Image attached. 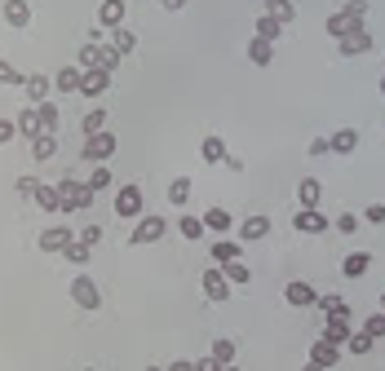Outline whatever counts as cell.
Wrapping results in <instances>:
<instances>
[{
    "label": "cell",
    "instance_id": "6da1fadb",
    "mask_svg": "<svg viewBox=\"0 0 385 371\" xmlns=\"http://www.w3.org/2000/svg\"><path fill=\"white\" fill-rule=\"evenodd\" d=\"M58 195H62V212H71V208H89L93 204V190H89V181H58Z\"/></svg>",
    "mask_w": 385,
    "mask_h": 371
},
{
    "label": "cell",
    "instance_id": "7a4b0ae2",
    "mask_svg": "<svg viewBox=\"0 0 385 371\" xmlns=\"http://www.w3.org/2000/svg\"><path fill=\"white\" fill-rule=\"evenodd\" d=\"M71 300L80 310H97L102 305V288H97L89 274H80V279H71Z\"/></svg>",
    "mask_w": 385,
    "mask_h": 371
},
{
    "label": "cell",
    "instance_id": "3957f363",
    "mask_svg": "<svg viewBox=\"0 0 385 371\" xmlns=\"http://www.w3.org/2000/svg\"><path fill=\"white\" fill-rule=\"evenodd\" d=\"M169 234V221L164 217H138V230H133V248L138 243H160Z\"/></svg>",
    "mask_w": 385,
    "mask_h": 371
},
{
    "label": "cell",
    "instance_id": "277c9868",
    "mask_svg": "<svg viewBox=\"0 0 385 371\" xmlns=\"http://www.w3.org/2000/svg\"><path fill=\"white\" fill-rule=\"evenodd\" d=\"M111 155H115V138H111L107 128H102V133H93V138L85 142V159H89V164H107Z\"/></svg>",
    "mask_w": 385,
    "mask_h": 371
},
{
    "label": "cell",
    "instance_id": "5b68a950",
    "mask_svg": "<svg viewBox=\"0 0 385 371\" xmlns=\"http://www.w3.org/2000/svg\"><path fill=\"white\" fill-rule=\"evenodd\" d=\"M204 296H208V300H226V296H230V279H226L222 265H208V269H204Z\"/></svg>",
    "mask_w": 385,
    "mask_h": 371
},
{
    "label": "cell",
    "instance_id": "8992f818",
    "mask_svg": "<svg viewBox=\"0 0 385 371\" xmlns=\"http://www.w3.org/2000/svg\"><path fill=\"white\" fill-rule=\"evenodd\" d=\"M115 212L120 217H142V186H120V195H115Z\"/></svg>",
    "mask_w": 385,
    "mask_h": 371
},
{
    "label": "cell",
    "instance_id": "52a82bcc",
    "mask_svg": "<svg viewBox=\"0 0 385 371\" xmlns=\"http://www.w3.org/2000/svg\"><path fill=\"white\" fill-rule=\"evenodd\" d=\"M283 300H288V305H297V310H306V305H314V300H319V292H314L306 279H292L288 288H283Z\"/></svg>",
    "mask_w": 385,
    "mask_h": 371
},
{
    "label": "cell",
    "instance_id": "ba28073f",
    "mask_svg": "<svg viewBox=\"0 0 385 371\" xmlns=\"http://www.w3.org/2000/svg\"><path fill=\"white\" fill-rule=\"evenodd\" d=\"M310 363H319L324 371H328V367H337V363H341V345H332L328 336H319V341L310 345Z\"/></svg>",
    "mask_w": 385,
    "mask_h": 371
},
{
    "label": "cell",
    "instance_id": "9c48e42d",
    "mask_svg": "<svg viewBox=\"0 0 385 371\" xmlns=\"http://www.w3.org/2000/svg\"><path fill=\"white\" fill-rule=\"evenodd\" d=\"M324 336H328L332 345H345L350 336H355V332H350V310H341V314H328V323H324Z\"/></svg>",
    "mask_w": 385,
    "mask_h": 371
},
{
    "label": "cell",
    "instance_id": "30bf717a",
    "mask_svg": "<svg viewBox=\"0 0 385 371\" xmlns=\"http://www.w3.org/2000/svg\"><path fill=\"white\" fill-rule=\"evenodd\" d=\"M292 226H297L301 234H324V230H328V217H324L319 208H301V212L292 217Z\"/></svg>",
    "mask_w": 385,
    "mask_h": 371
},
{
    "label": "cell",
    "instance_id": "8fae6325",
    "mask_svg": "<svg viewBox=\"0 0 385 371\" xmlns=\"http://www.w3.org/2000/svg\"><path fill=\"white\" fill-rule=\"evenodd\" d=\"M337 49H341L345 58H359V54H367V49H372V36H367L363 27H355L350 36H341V40H337Z\"/></svg>",
    "mask_w": 385,
    "mask_h": 371
},
{
    "label": "cell",
    "instance_id": "7c38bea8",
    "mask_svg": "<svg viewBox=\"0 0 385 371\" xmlns=\"http://www.w3.org/2000/svg\"><path fill=\"white\" fill-rule=\"evenodd\" d=\"M107 89H111V71H102V66H97V71H85V84H80L85 97H102Z\"/></svg>",
    "mask_w": 385,
    "mask_h": 371
},
{
    "label": "cell",
    "instance_id": "4fadbf2b",
    "mask_svg": "<svg viewBox=\"0 0 385 371\" xmlns=\"http://www.w3.org/2000/svg\"><path fill=\"white\" fill-rule=\"evenodd\" d=\"M80 84H85V66H62L54 75V89H62V93H80Z\"/></svg>",
    "mask_w": 385,
    "mask_h": 371
},
{
    "label": "cell",
    "instance_id": "5bb4252c",
    "mask_svg": "<svg viewBox=\"0 0 385 371\" xmlns=\"http://www.w3.org/2000/svg\"><path fill=\"white\" fill-rule=\"evenodd\" d=\"M266 234H271V217H244V226H239V239L244 243L266 239Z\"/></svg>",
    "mask_w": 385,
    "mask_h": 371
},
{
    "label": "cell",
    "instance_id": "9a60e30c",
    "mask_svg": "<svg viewBox=\"0 0 385 371\" xmlns=\"http://www.w3.org/2000/svg\"><path fill=\"white\" fill-rule=\"evenodd\" d=\"M66 243H71V230H66V226H49L40 234V252H62Z\"/></svg>",
    "mask_w": 385,
    "mask_h": 371
},
{
    "label": "cell",
    "instance_id": "2e32d148",
    "mask_svg": "<svg viewBox=\"0 0 385 371\" xmlns=\"http://www.w3.org/2000/svg\"><path fill=\"white\" fill-rule=\"evenodd\" d=\"M97 23L115 31V27L124 23V0H102V5H97Z\"/></svg>",
    "mask_w": 385,
    "mask_h": 371
},
{
    "label": "cell",
    "instance_id": "e0dca14e",
    "mask_svg": "<svg viewBox=\"0 0 385 371\" xmlns=\"http://www.w3.org/2000/svg\"><path fill=\"white\" fill-rule=\"evenodd\" d=\"M297 199H301V208H319V199H324V186H319V177H306L297 186Z\"/></svg>",
    "mask_w": 385,
    "mask_h": 371
},
{
    "label": "cell",
    "instance_id": "ac0fdd59",
    "mask_svg": "<svg viewBox=\"0 0 385 371\" xmlns=\"http://www.w3.org/2000/svg\"><path fill=\"white\" fill-rule=\"evenodd\" d=\"M199 155H204V164H226V142L217 138V133H208V138L199 142Z\"/></svg>",
    "mask_w": 385,
    "mask_h": 371
},
{
    "label": "cell",
    "instance_id": "d6986e66",
    "mask_svg": "<svg viewBox=\"0 0 385 371\" xmlns=\"http://www.w3.org/2000/svg\"><path fill=\"white\" fill-rule=\"evenodd\" d=\"M271 58H275V44H271V40H261V36H253V40H248V62L271 66Z\"/></svg>",
    "mask_w": 385,
    "mask_h": 371
},
{
    "label": "cell",
    "instance_id": "ffe728a7",
    "mask_svg": "<svg viewBox=\"0 0 385 371\" xmlns=\"http://www.w3.org/2000/svg\"><path fill=\"white\" fill-rule=\"evenodd\" d=\"M5 23L9 27H27L31 23V5L27 0H5Z\"/></svg>",
    "mask_w": 385,
    "mask_h": 371
},
{
    "label": "cell",
    "instance_id": "44dd1931",
    "mask_svg": "<svg viewBox=\"0 0 385 371\" xmlns=\"http://www.w3.org/2000/svg\"><path fill=\"white\" fill-rule=\"evenodd\" d=\"M328 142H332V155H350V150L359 146V133H355V128H337Z\"/></svg>",
    "mask_w": 385,
    "mask_h": 371
},
{
    "label": "cell",
    "instance_id": "7402d4cb",
    "mask_svg": "<svg viewBox=\"0 0 385 371\" xmlns=\"http://www.w3.org/2000/svg\"><path fill=\"white\" fill-rule=\"evenodd\" d=\"M102 54H107V44L85 40V49H80V66H85V71H97V66H102Z\"/></svg>",
    "mask_w": 385,
    "mask_h": 371
},
{
    "label": "cell",
    "instance_id": "603a6c76",
    "mask_svg": "<svg viewBox=\"0 0 385 371\" xmlns=\"http://www.w3.org/2000/svg\"><path fill=\"white\" fill-rule=\"evenodd\" d=\"M36 204L45 208V212H62V195H58V186H36Z\"/></svg>",
    "mask_w": 385,
    "mask_h": 371
},
{
    "label": "cell",
    "instance_id": "cb8c5ba5",
    "mask_svg": "<svg viewBox=\"0 0 385 371\" xmlns=\"http://www.w3.org/2000/svg\"><path fill=\"white\" fill-rule=\"evenodd\" d=\"M367 265H372V257H367V252H350V257L341 261V274H345V279H359V274H367Z\"/></svg>",
    "mask_w": 385,
    "mask_h": 371
},
{
    "label": "cell",
    "instance_id": "d4e9b609",
    "mask_svg": "<svg viewBox=\"0 0 385 371\" xmlns=\"http://www.w3.org/2000/svg\"><path fill=\"white\" fill-rule=\"evenodd\" d=\"M239 257H244V252H239V243H235V239H217V243H213V261H217V265L239 261Z\"/></svg>",
    "mask_w": 385,
    "mask_h": 371
},
{
    "label": "cell",
    "instance_id": "484cf974",
    "mask_svg": "<svg viewBox=\"0 0 385 371\" xmlns=\"http://www.w3.org/2000/svg\"><path fill=\"white\" fill-rule=\"evenodd\" d=\"M49 84H54V80H49V75H27L23 80V89H27V97H31V102H45V93H49Z\"/></svg>",
    "mask_w": 385,
    "mask_h": 371
},
{
    "label": "cell",
    "instance_id": "4316f807",
    "mask_svg": "<svg viewBox=\"0 0 385 371\" xmlns=\"http://www.w3.org/2000/svg\"><path fill=\"white\" fill-rule=\"evenodd\" d=\"M204 230H208L204 217H182V221H177V234H182V239H191V243L204 239Z\"/></svg>",
    "mask_w": 385,
    "mask_h": 371
},
{
    "label": "cell",
    "instance_id": "83f0119b",
    "mask_svg": "<svg viewBox=\"0 0 385 371\" xmlns=\"http://www.w3.org/2000/svg\"><path fill=\"white\" fill-rule=\"evenodd\" d=\"M54 150H58V138H54V133L31 138V155H36V159H54Z\"/></svg>",
    "mask_w": 385,
    "mask_h": 371
},
{
    "label": "cell",
    "instance_id": "f1b7e54d",
    "mask_svg": "<svg viewBox=\"0 0 385 371\" xmlns=\"http://www.w3.org/2000/svg\"><path fill=\"white\" fill-rule=\"evenodd\" d=\"M266 13H271V18H279L283 27H288V23L297 18V5H292V0H271V5H266Z\"/></svg>",
    "mask_w": 385,
    "mask_h": 371
},
{
    "label": "cell",
    "instance_id": "f546056e",
    "mask_svg": "<svg viewBox=\"0 0 385 371\" xmlns=\"http://www.w3.org/2000/svg\"><path fill=\"white\" fill-rule=\"evenodd\" d=\"M18 133H27V138H40V115H36V107H27L23 115H18Z\"/></svg>",
    "mask_w": 385,
    "mask_h": 371
},
{
    "label": "cell",
    "instance_id": "4dcf8cb0",
    "mask_svg": "<svg viewBox=\"0 0 385 371\" xmlns=\"http://www.w3.org/2000/svg\"><path fill=\"white\" fill-rule=\"evenodd\" d=\"M279 31H283V23L271 18V13H261V18H257V36H261V40H271V44H275V40H279Z\"/></svg>",
    "mask_w": 385,
    "mask_h": 371
},
{
    "label": "cell",
    "instance_id": "1f68e13d",
    "mask_svg": "<svg viewBox=\"0 0 385 371\" xmlns=\"http://www.w3.org/2000/svg\"><path fill=\"white\" fill-rule=\"evenodd\" d=\"M204 226L222 234V230H230L235 221H230V212H226V208H208V212H204Z\"/></svg>",
    "mask_w": 385,
    "mask_h": 371
},
{
    "label": "cell",
    "instance_id": "d6a6232c",
    "mask_svg": "<svg viewBox=\"0 0 385 371\" xmlns=\"http://www.w3.org/2000/svg\"><path fill=\"white\" fill-rule=\"evenodd\" d=\"M208 353H213V358L222 363V367H230V363H235V341H226V336H222V341H213Z\"/></svg>",
    "mask_w": 385,
    "mask_h": 371
},
{
    "label": "cell",
    "instance_id": "836d02e7",
    "mask_svg": "<svg viewBox=\"0 0 385 371\" xmlns=\"http://www.w3.org/2000/svg\"><path fill=\"white\" fill-rule=\"evenodd\" d=\"M107 186H111V168H107V164H93V173H89V190H93V195H102Z\"/></svg>",
    "mask_w": 385,
    "mask_h": 371
},
{
    "label": "cell",
    "instance_id": "e575fe53",
    "mask_svg": "<svg viewBox=\"0 0 385 371\" xmlns=\"http://www.w3.org/2000/svg\"><path fill=\"white\" fill-rule=\"evenodd\" d=\"M191 199V177H173L169 181V204H186Z\"/></svg>",
    "mask_w": 385,
    "mask_h": 371
},
{
    "label": "cell",
    "instance_id": "d590c367",
    "mask_svg": "<svg viewBox=\"0 0 385 371\" xmlns=\"http://www.w3.org/2000/svg\"><path fill=\"white\" fill-rule=\"evenodd\" d=\"M62 252H66V261H71V265H85L93 248H89V243H80V239H71V243H66Z\"/></svg>",
    "mask_w": 385,
    "mask_h": 371
},
{
    "label": "cell",
    "instance_id": "8d00e7d4",
    "mask_svg": "<svg viewBox=\"0 0 385 371\" xmlns=\"http://www.w3.org/2000/svg\"><path fill=\"white\" fill-rule=\"evenodd\" d=\"M222 269H226V279H230V283H248V279H253V269L244 265V257H239V261H226Z\"/></svg>",
    "mask_w": 385,
    "mask_h": 371
},
{
    "label": "cell",
    "instance_id": "74e56055",
    "mask_svg": "<svg viewBox=\"0 0 385 371\" xmlns=\"http://www.w3.org/2000/svg\"><path fill=\"white\" fill-rule=\"evenodd\" d=\"M36 115H40V128H45V133H54V128H58V107H54V102H40Z\"/></svg>",
    "mask_w": 385,
    "mask_h": 371
},
{
    "label": "cell",
    "instance_id": "f35d334b",
    "mask_svg": "<svg viewBox=\"0 0 385 371\" xmlns=\"http://www.w3.org/2000/svg\"><path fill=\"white\" fill-rule=\"evenodd\" d=\"M350 31H355V23H350L345 13H332V18H328V36L341 40V36H350Z\"/></svg>",
    "mask_w": 385,
    "mask_h": 371
},
{
    "label": "cell",
    "instance_id": "ab89813d",
    "mask_svg": "<svg viewBox=\"0 0 385 371\" xmlns=\"http://www.w3.org/2000/svg\"><path fill=\"white\" fill-rule=\"evenodd\" d=\"M111 49H120V54H133V49H138V36H133V31H124V27H115Z\"/></svg>",
    "mask_w": 385,
    "mask_h": 371
},
{
    "label": "cell",
    "instance_id": "60d3db41",
    "mask_svg": "<svg viewBox=\"0 0 385 371\" xmlns=\"http://www.w3.org/2000/svg\"><path fill=\"white\" fill-rule=\"evenodd\" d=\"M102 128H107V111H102V107H93V111L85 115V133L93 138V133H102Z\"/></svg>",
    "mask_w": 385,
    "mask_h": 371
},
{
    "label": "cell",
    "instance_id": "b9f144b4",
    "mask_svg": "<svg viewBox=\"0 0 385 371\" xmlns=\"http://www.w3.org/2000/svg\"><path fill=\"white\" fill-rule=\"evenodd\" d=\"M341 13H345V18H350V23H355V27H363V13H367V0H345V9H341Z\"/></svg>",
    "mask_w": 385,
    "mask_h": 371
},
{
    "label": "cell",
    "instance_id": "7bdbcfd3",
    "mask_svg": "<svg viewBox=\"0 0 385 371\" xmlns=\"http://www.w3.org/2000/svg\"><path fill=\"white\" fill-rule=\"evenodd\" d=\"M314 305H319L324 314H341V310H350L345 300H341V296H332V292H328V296H319V300H314Z\"/></svg>",
    "mask_w": 385,
    "mask_h": 371
},
{
    "label": "cell",
    "instance_id": "ee69618b",
    "mask_svg": "<svg viewBox=\"0 0 385 371\" xmlns=\"http://www.w3.org/2000/svg\"><path fill=\"white\" fill-rule=\"evenodd\" d=\"M345 349H350V353H367V349H372V336H367V332H355V336L345 341Z\"/></svg>",
    "mask_w": 385,
    "mask_h": 371
},
{
    "label": "cell",
    "instance_id": "f6af8a7d",
    "mask_svg": "<svg viewBox=\"0 0 385 371\" xmlns=\"http://www.w3.org/2000/svg\"><path fill=\"white\" fill-rule=\"evenodd\" d=\"M363 332L372 336V341H377V336H385V314H372V318L363 323Z\"/></svg>",
    "mask_w": 385,
    "mask_h": 371
},
{
    "label": "cell",
    "instance_id": "bcb514c9",
    "mask_svg": "<svg viewBox=\"0 0 385 371\" xmlns=\"http://www.w3.org/2000/svg\"><path fill=\"white\" fill-rule=\"evenodd\" d=\"M27 75H18V71H13V66L5 62V58H0V84H23Z\"/></svg>",
    "mask_w": 385,
    "mask_h": 371
},
{
    "label": "cell",
    "instance_id": "7dc6e473",
    "mask_svg": "<svg viewBox=\"0 0 385 371\" xmlns=\"http://www.w3.org/2000/svg\"><path fill=\"white\" fill-rule=\"evenodd\" d=\"M337 230H341V234H355V230H359V217H355V212H341V217H337Z\"/></svg>",
    "mask_w": 385,
    "mask_h": 371
},
{
    "label": "cell",
    "instance_id": "c3c4849f",
    "mask_svg": "<svg viewBox=\"0 0 385 371\" xmlns=\"http://www.w3.org/2000/svg\"><path fill=\"white\" fill-rule=\"evenodd\" d=\"M80 243H102V226H85V230H80Z\"/></svg>",
    "mask_w": 385,
    "mask_h": 371
},
{
    "label": "cell",
    "instance_id": "681fc988",
    "mask_svg": "<svg viewBox=\"0 0 385 371\" xmlns=\"http://www.w3.org/2000/svg\"><path fill=\"white\" fill-rule=\"evenodd\" d=\"M367 221H372V226H385V204H367Z\"/></svg>",
    "mask_w": 385,
    "mask_h": 371
},
{
    "label": "cell",
    "instance_id": "f907efd6",
    "mask_svg": "<svg viewBox=\"0 0 385 371\" xmlns=\"http://www.w3.org/2000/svg\"><path fill=\"white\" fill-rule=\"evenodd\" d=\"M195 371H226V367H222V363H217V358H213V353H204V358H199V363H195Z\"/></svg>",
    "mask_w": 385,
    "mask_h": 371
},
{
    "label": "cell",
    "instance_id": "816d5d0a",
    "mask_svg": "<svg viewBox=\"0 0 385 371\" xmlns=\"http://www.w3.org/2000/svg\"><path fill=\"white\" fill-rule=\"evenodd\" d=\"M13 133H18V120H0V146H5Z\"/></svg>",
    "mask_w": 385,
    "mask_h": 371
},
{
    "label": "cell",
    "instance_id": "f5cc1de1",
    "mask_svg": "<svg viewBox=\"0 0 385 371\" xmlns=\"http://www.w3.org/2000/svg\"><path fill=\"white\" fill-rule=\"evenodd\" d=\"M328 150H332V142H328V138H314V142H310V155H314V159L328 155Z\"/></svg>",
    "mask_w": 385,
    "mask_h": 371
},
{
    "label": "cell",
    "instance_id": "db71d44e",
    "mask_svg": "<svg viewBox=\"0 0 385 371\" xmlns=\"http://www.w3.org/2000/svg\"><path fill=\"white\" fill-rule=\"evenodd\" d=\"M36 186H40V181H31V177H18V195H36Z\"/></svg>",
    "mask_w": 385,
    "mask_h": 371
},
{
    "label": "cell",
    "instance_id": "11a10c76",
    "mask_svg": "<svg viewBox=\"0 0 385 371\" xmlns=\"http://www.w3.org/2000/svg\"><path fill=\"white\" fill-rule=\"evenodd\" d=\"M164 371H195V363H173V367H164Z\"/></svg>",
    "mask_w": 385,
    "mask_h": 371
},
{
    "label": "cell",
    "instance_id": "9f6ffc18",
    "mask_svg": "<svg viewBox=\"0 0 385 371\" xmlns=\"http://www.w3.org/2000/svg\"><path fill=\"white\" fill-rule=\"evenodd\" d=\"M160 5H164V9H182V5H186V0H160Z\"/></svg>",
    "mask_w": 385,
    "mask_h": 371
},
{
    "label": "cell",
    "instance_id": "6f0895ef",
    "mask_svg": "<svg viewBox=\"0 0 385 371\" xmlns=\"http://www.w3.org/2000/svg\"><path fill=\"white\" fill-rule=\"evenodd\" d=\"M301 371H324V367H319V363H306V367H301Z\"/></svg>",
    "mask_w": 385,
    "mask_h": 371
},
{
    "label": "cell",
    "instance_id": "680465c9",
    "mask_svg": "<svg viewBox=\"0 0 385 371\" xmlns=\"http://www.w3.org/2000/svg\"><path fill=\"white\" fill-rule=\"evenodd\" d=\"M381 97H385V75H381Z\"/></svg>",
    "mask_w": 385,
    "mask_h": 371
},
{
    "label": "cell",
    "instance_id": "91938a15",
    "mask_svg": "<svg viewBox=\"0 0 385 371\" xmlns=\"http://www.w3.org/2000/svg\"><path fill=\"white\" fill-rule=\"evenodd\" d=\"M381 314H385V292H381Z\"/></svg>",
    "mask_w": 385,
    "mask_h": 371
},
{
    "label": "cell",
    "instance_id": "94428289",
    "mask_svg": "<svg viewBox=\"0 0 385 371\" xmlns=\"http://www.w3.org/2000/svg\"><path fill=\"white\" fill-rule=\"evenodd\" d=\"M226 371H239V367H235V363H230V367H226Z\"/></svg>",
    "mask_w": 385,
    "mask_h": 371
},
{
    "label": "cell",
    "instance_id": "6125c7cd",
    "mask_svg": "<svg viewBox=\"0 0 385 371\" xmlns=\"http://www.w3.org/2000/svg\"><path fill=\"white\" fill-rule=\"evenodd\" d=\"M150 371H164V367H150Z\"/></svg>",
    "mask_w": 385,
    "mask_h": 371
},
{
    "label": "cell",
    "instance_id": "be15d7a7",
    "mask_svg": "<svg viewBox=\"0 0 385 371\" xmlns=\"http://www.w3.org/2000/svg\"><path fill=\"white\" fill-rule=\"evenodd\" d=\"M85 371H93V367H85Z\"/></svg>",
    "mask_w": 385,
    "mask_h": 371
}]
</instances>
